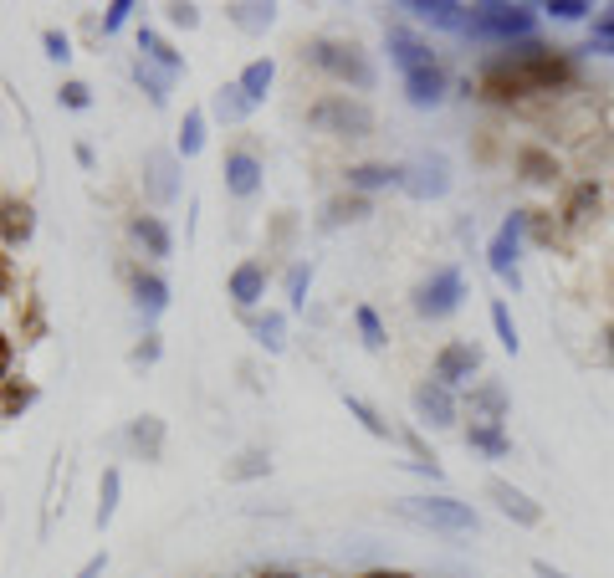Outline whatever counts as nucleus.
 I'll use <instances>...</instances> for the list:
<instances>
[{
  "label": "nucleus",
  "mask_w": 614,
  "mask_h": 578,
  "mask_svg": "<svg viewBox=\"0 0 614 578\" xmlns=\"http://www.w3.org/2000/svg\"><path fill=\"white\" fill-rule=\"evenodd\" d=\"M568 77H574V67H568L558 52H548V47H517L512 57H497V62L481 67V93L507 103V98H522V93L563 87Z\"/></svg>",
  "instance_id": "nucleus-1"
},
{
  "label": "nucleus",
  "mask_w": 614,
  "mask_h": 578,
  "mask_svg": "<svg viewBox=\"0 0 614 578\" xmlns=\"http://www.w3.org/2000/svg\"><path fill=\"white\" fill-rule=\"evenodd\" d=\"M394 517L430 527V532H476V512L456 497H405V502H394Z\"/></svg>",
  "instance_id": "nucleus-2"
},
{
  "label": "nucleus",
  "mask_w": 614,
  "mask_h": 578,
  "mask_svg": "<svg viewBox=\"0 0 614 578\" xmlns=\"http://www.w3.org/2000/svg\"><path fill=\"white\" fill-rule=\"evenodd\" d=\"M307 123L323 128V133H338V139H369V133H374V113H369L364 103H354V98H343V93L313 103Z\"/></svg>",
  "instance_id": "nucleus-3"
},
{
  "label": "nucleus",
  "mask_w": 614,
  "mask_h": 578,
  "mask_svg": "<svg viewBox=\"0 0 614 578\" xmlns=\"http://www.w3.org/2000/svg\"><path fill=\"white\" fill-rule=\"evenodd\" d=\"M307 57H313L323 72L354 82L359 93H369V87H374V67H369V57L354 47V41H313V47H307Z\"/></svg>",
  "instance_id": "nucleus-4"
},
{
  "label": "nucleus",
  "mask_w": 614,
  "mask_h": 578,
  "mask_svg": "<svg viewBox=\"0 0 614 578\" xmlns=\"http://www.w3.org/2000/svg\"><path fill=\"white\" fill-rule=\"evenodd\" d=\"M461 297H466V282H461L456 266H446V272H435L415 292V313L420 318H446V313H456V307H461Z\"/></svg>",
  "instance_id": "nucleus-5"
},
{
  "label": "nucleus",
  "mask_w": 614,
  "mask_h": 578,
  "mask_svg": "<svg viewBox=\"0 0 614 578\" xmlns=\"http://www.w3.org/2000/svg\"><path fill=\"white\" fill-rule=\"evenodd\" d=\"M466 31L471 36H528L533 31V16L522 11V6H481V11H471Z\"/></svg>",
  "instance_id": "nucleus-6"
},
{
  "label": "nucleus",
  "mask_w": 614,
  "mask_h": 578,
  "mask_svg": "<svg viewBox=\"0 0 614 578\" xmlns=\"http://www.w3.org/2000/svg\"><path fill=\"white\" fill-rule=\"evenodd\" d=\"M180 154H169V149H149L144 154V190L159 200V205H169L174 195H180Z\"/></svg>",
  "instance_id": "nucleus-7"
},
{
  "label": "nucleus",
  "mask_w": 614,
  "mask_h": 578,
  "mask_svg": "<svg viewBox=\"0 0 614 578\" xmlns=\"http://www.w3.org/2000/svg\"><path fill=\"white\" fill-rule=\"evenodd\" d=\"M405 190H410L415 200H435V195H446V190H451V169H446V159H441V154L415 159V164L405 169Z\"/></svg>",
  "instance_id": "nucleus-8"
},
{
  "label": "nucleus",
  "mask_w": 614,
  "mask_h": 578,
  "mask_svg": "<svg viewBox=\"0 0 614 578\" xmlns=\"http://www.w3.org/2000/svg\"><path fill=\"white\" fill-rule=\"evenodd\" d=\"M522 231H528V215H507L502 220V231L492 236V246H487V261H492V272L497 277H507L512 287H517V272H512V256H517V241H522Z\"/></svg>",
  "instance_id": "nucleus-9"
},
{
  "label": "nucleus",
  "mask_w": 614,
  "mask_h": 578,
  "mask_svg": "<svg viewBox=\"0 0 614 578\" xmlns=\"http://www.w3.org/2000/svg\"><path fill=\"white\" fill-rule=\"evenodd\" d=\"M415 415H420L425 425H435V430L456 425V399H451V389L435 384V379H425V384L415 389Z\"/></svg>",
  "instance_id": "nucleus-10"
},
{
  "label": "nucleus",
  "mask_w": 614,
  "mask_h": 578,
  "mask_svg": "<svg viewBox=\"0 0 614 578\" xmlns=\"http://www.w3.org/2000/svg\"><path fill=\"white\" fill-rule=\"evenodd\" d=\"M476 364H481V353L471 348V343H446L441 353H435V384H461V379H471L476 374Z\"/></svg>",
  "instance_id": "nucleus-11"
},
{
  "label": "nucleus",
  "mask_w": 614,
  "mask_h": 578,
  "mask_svg": "<svg viewBox=\"0 0 614 578\" xmlns=\"http://www.w3.org/2000/svg\"><path fill=\"white\" fill-rule=\"evenodd\" d=\"M487 492L497 497V507H502L512 522H522V527H538V522H543V507H538L528 492H517L512 481H502V476H497V481H487Z\"/></svg>",
  "instance_id": "nucleus-12"
},
{
  "label": "nucleus",
  "mask_w": 614,
  "mask_h": 578,
  "mask_svg": "<svg viewBox=\"0 0 614 578\" xmlns=\"http://www.w3.org/2000/svg\"><path fill=\"white\" fill-rule=\"evenodd\" d=\"M221 174H226V190L246 200V195H256V185H261V159L246 154V149H236V154H226V169H221Z\"/></svg>",
  "instance_id": "nucleus-13"
},
{
  "label": "nucleus",
  "mask_w": 614,
  "mask_h": 578,
  "mask_svg": "<svg viewBox=\"0 0 614 578\" xmlns=\"http://www.w3.org/2000/svg\"><path fill=\"white\" fill-rule=\"evenodd\" d=\"M36 231V215L26 200H0V241L6 246H26Z\"/></svg>",
  "instance_id": "nucleus-14"
},
{
  "label": "nucleus",
  "mask_w": 614,
  "mask_h": 578,
  "mask_svg": "<svg viewBox=\"0 0 614 578\" xmlns=\"http://www.w3.org/2000/svg\"><path fill=\"white\" fill-rule=\"evenodd\" d=\"M405 93H410L415 108H435V103L446 98V72H441V67H420V72H410V77H405Z\"/></svg>",
  "instance_id": "nucleus-15"
},
{
  "label": "nucleus",
  "mask_w": 614,
  "mask_h": 578,
  "mask_svg": "<svg viewBox=\"0 0 614 578\" xmlns=\"http://www.w3.org/2000/svg\"><path fill=\"white\" fill-rule=\"evenodd\" d=\"M389 57L405 67V77L420 72V67H435V62H430V47H425V41H415L410 31H389Z\"/></svg>",
  "instance_id": "nucleus-16"
},
{
  "label": "nucleus",
  "mask_w": 614,
  "mask_h": 578,
  "mask_svg": "<svg viewBox=\"0 0 614 578\" xmlns=\"http://www.w3.org/2000/svg\"><path fill=\"white\" fill-rule=\"evenodd\" d=\"M405 11H415L420 21H430V26H446V31H466V6H451V0H415V6H405Z\"/></svg>",
  "instance_id": "nucleus-17"
},
{
  "label": "nucleus",
  "mask_w": 614,
  "mask_h": 578,
  "mask_svg": "<svg viewBox=\"0 0 614 578\" xmlns=\"http://www.w3.org/2000/svg\"><path fill=\"white\" fill-rule=\"evenodd\" d=\"M261 292H267V272H261V261H241L231 272V297L241 307H251V302H261Z\"/></svg>",
  "instance_id": "nucleus-18"
},
{
  "label": "nucleus",
  "mask_w": 614,
  "mask_h": 578,
  "mask_svg": "<svg viewBox=\"0 0 614 578\" xmlns=\"http://www.w3.org/2000/svg\"><path fill=\"white\" fill-rule=\"evenodd\" d=\"M348 185H354V190H384V185H405V169H389V164H354V169H348Z\"/></svg>",
  "instance_id": "nucleus-19"
},
{
  "label": "nucleus",
  "mask_w": 614,
  "mask_h": 578,
  "mask_svg": "<svg viewBox=\"0 0 614 578\" xmlns=\"http://www.w3.org/2000/svg\"><path fill=\"white\" fill-rule=\"evenodd\" d=\"M466 440H471L476 451H487V456H507L512 451V440L502 435V420H471Z\"/></svg>",
  "instance_id": "nucleus-20"
},
{
  "label": "nucleus",
  "mask_w": 614,
  "mask_h": 578,
  "mask_svg": "<svg viewBox=\"0 0 614 578\" xmlns=\"http://www.w3.org/2000/svg\"><path fill=\"white\" fill-rule=\"evenodd\" d=\"M128 440H134V451H139L144 461H159V446H164V420H154V415L134 420V425H128Z\"/></svg>",
  "instance_id": "nucleus-21"
},
{
  "label": "nucleus",
  "mask_w": 614,
  "mask_h": 578,
  "mask_svg": "<svg viewBox=\"0 0 614 578\" xmlns=\"http://www.w3.org/2000/svg\"><path fill=\"white\" fill-rule=\"evenodd\" d=\"M134 236L149 246V256H174V236H169V226L159 215H139L134 220Z\"/></svg>",
  "instance_id": "nucleus-22"
},
{
  "label": "nucleus",
  "mask_w": 614,
  "mask_h": 578,
  "mask_svg": "<svg viewBox=\"0 0 614 578\" xmlns=\"http://www.w3.org/2000/svg\"><path fill=\"white\" fill-rule=\"evenodd\" d=\"M210 108H215V118H221V123H241V118L251 113V98L241 93V82H226L221 93H215Z\"/></svg>",
  "instance_id": "nucleus-23"
},
{
  "label": "nucleus",
  "mask_w": 614,
  "mask_h": 578,
  "mask_svg": "<svg viewBox=\"0 0 614 578\" xmlns=\"http://www.w3.org/2000/svg\"><path fill=\"white\" fill-rule=\"evenodd\" d=\"M272 77H277V62L272 57H261V62H251L246 72H241V93L251 98V108L267 98V87H272Z\"/></svg>",
  "instance_id": "nucleus-24"
},
{
  "label": "nucleus",
  "mask_w": 614,
  "mask_h": 578,
  "mask_svg": "<svg viewBox=\"0 0 614 578\" xmlns=\"http://www.w3.org/2000/svg\"><path fill=\"white\" fill-rule=\"evenodd\" d=\"M139 52H144V62H154V67H164L169 77H174V72H185V57H180V52H169V47H164V41L154 36V31H144V36H139Z\"/></svg>",
  "instance_id": "nucleus-25"
},
{
  "label": "nucleus",
  "mask_w": 614,
  "mask_h": 578,
  "mask_svg": "<svg viewBox=\"0 0 614 578\" xmlns=\"http://www.w3.org/2000/svg\"><path fill=\"white\" fill-rule=\"evenodd\" d=\"M517 169H522V180L543 185V180H553V174H558V159L543 154V149H522V154H517Z\"/></svg>",
  "instance_id": "nucleus-26"
},
{
  "label": "nucleus",
  "mask_w": 614,
  "mask_h": 578,
  "mask_svg": "<svg viewBox=\"0 0 614 578\" xmlns=\"http://www.w3.org/2000/svg\"><path fill=\"white\" fill-rule=\"evenodd\" d=\"M134 297H139V307H144L149 318L169 307V287H164L159 277H144V272H139V282H134Z\"/></svg>",
  "instance_id": "nucleus-27"
},
{
  "label": "nucleus",
  "mask_w": 614,
  "mask_h": 578,
  "mask_svg": "<svg viewBox=\"0 0 614 578\" xmlns=\"http://www.w3.org/2000/svg\"><path fill=\"white\" fill-rule=\"evenodd\" d=\"M594 205H599V185H579L574 195H568V205H563V220L568 226H584Z\"/></svg>",
  "instance_id": "nucleus-28"
},
{
  "label": "nucleus",
  "mask_w": 614,
  "mask_h": 578,
  "mask_svg": "<svg viewBox=\"0 0 614 578\" xmlns=\"http://www.w3.org/2000/svg\"><path fill=\"white\" fill-rule=\"evenodd\" d=\"M134 77H139V87H144V93H149L154 103H164V98H169V72H164V67H154V62H144V57H139Z\"/></svg>",
  "instance_id": "nucleus-29"
},
{
  "label": "nucleus",
  "mask_w": 614,
  "mask_h": 578,
  "mask_svg": "<svg viewBox=\"0 0 614 578\" xmlns=\"http://www.w3.org/2000/svg\"><path fill=\"white\" fill-rule=\"evenodd\" d=\"M118 486H123V481H118V471L108 466V471H103V486H98V527H108L113 512H118Z\"/></svg>",
  "instance_id": "nucleus-30"
},
{
  "label": "nucleus",
  "mask_w": 614,
  "mask_h": 578,
  "mask_svg": "<svg viewBox=\"0 0 614 578\" xmlns=\"http://www.w3.org/2000/svg\"><path fill=\"white\" fill-rule=\"evenodd\" d=\"M26 405H36V384H6V389H0V415H21Z\"/></svg>",
  "instance_id": "nucleus-31"
},
{
  "label": "nucleus",
  "mask_w": 614,
  "mask_h": 578,
  "mask_svg": "<svg viewBox=\"0 0 614 578\" xmlns=\"http://www.w3.org/2000/svg\"><path fill=\"white\" fill-rule=\"evenodd\" d=\"M354 323H359V333H364V343H369V348H384V338H389V333H384V323H379V313H374L369 302H359V307H354Z\"/></svg>",
  "instance_id": "nucleus-32"
},
{
  "label": "nucleus",
  "mask_w": 614,
  "mask_h": 578,
  "mask_svg": "<svg viewBox=\"0 0 614 578\" xmlns=\"http://www.w3.org/2000/svg\"><path fill=\"white\" fill-rule=\"evenodd\" d=\"M200 144H205V113L195 108V113H185V128H180V154L190 159V154H200Z\"/></svg>",
  "instance_id": "nucleus-33"
},
{
  "label": "nucleus",
  "mask_w": 614,
  "mask_h": 578,
  "mask_svg": "<svg viewBox=\"0 0 614 578\" xmlns=\"http://www.w3.org/2000/svg\"><path fill=\"white\" fill-rule=\"evenodd\" d=\"M251 476H267V456L261 451H246V456H236L226 466V481H251Z\"/></svg>",
  "instance_id": "nucleus-34"
},
{
  "label": "nucleus",
  "mask_w": 614,
  "mask_h": 578,
  "mask_svg": "<svg viewBox=\"0 0 614 578\" xmlns=\"http://www.w3.org/2000/svg\"><path fill=\"white\" fill-rule=\"evenodd\" d=\"M231 21L246 26V31H261V26L277 21V11H272V6H231Z\"/></svg>",
  "instance_id": "nucleus-35"
},
{
  "label": "nucleus",
  "mask_w": 614,
  "mask_h": 578,
  "mask_svg": "<svg viewBox=\"0 0 614 578\" xmlns=\"http://www.w3.org/2000/svg\"><path fill=\"white\" fill-rule=\"evenodd\" d=\"M343 405H348V415H354V420H359V425H364L369 435H379V440L389 435V425H384V420H379V415H374V410L364 405V399H359V394H348V399H343Z\"/></svg>",
  "instance_id": "nucleus-36"
},
{
  "label": "nucleus",
  "mask_w": 614,
  "mask_h": 578,
  "mask_svg": "<svg viewBox=\"0 0 614 578\" xmlns=\"http://www.w3.org/2000/svg\"><path fill=\"white\" fill-rule=\"evenodd\" d=\"M492 328H497L502 348H507V353H517V328H512V313H507V302H492Z\"/></svg>",
  "instance_id": "nucleus-37"
},
{
  "label": "nucleus",
  "mask_w": 614,
  "mask_h": 578,
  "mask_svg": "<svg viewBox=\"0 0 614 578\" xmlns=\"http://www.w3.org/2000/svg\"><path fill=\"white\" fill-rule=\"evenodd\" d=\"M307 282H313V266L297 261L292 272H287V302H292V307H302V302H307V297H302V292H307Z\"/></svg>",
  "instance_id": "nucleus-38"
},
{
  "label": "nucleus",
  "mask_w": 614,
  "mask_h": 578,
  "mask_svg": "<svg viewBox=\"0 0 614 578\" xmlns=\"http://www.w3.org/2000/svg\"><path fill=\"white\" fill-rule=\"evenodd\" d=\"M256 338H261V343H267V348L277 353V348L287 343V338H282V313H267V318H256Z\"/></svg>",
  "instance_id": "nucleus-39"
},
{
  "label": "nucleus",
  "mask_w": 614,
  "mask_h": 578,
  "mask_svg": "<svg viewBox=\"0 0 614 578\" xmlns=\"http://www.w3.org/2000/svg\"><path fill=\"white\" fill-rule=\"evenodd\" d=\"M359 215H369L364 200H333L328 205V226H338V220H359Z\"/></svg>",
  "instance_id": "nucleus-40"
},
{
  "label": "nucleus",
  "mask_w": 614,
  "mask_h": 578,
  "mask_svg": "<svg viewBox=\"0 0 614 578\" xmlns=\"http://www.w3.org/2000/svg\"><path fill=\"white\" fill-rule=\"evenodd\" d=\"M471 405H481V410H487V420H497V415L507 410V399H502V389H476Z\"/></svg>",
  "instance_id": "nucleus-41"
},
{
  "label": "nucleus",
  "mask_w": 614,
  "mask_h": 578,
  "mask_svg": "<svg viewBox=\"0 0 614 578\" xmlns=\"http://www.w3.org/2000/svg\"><path fill=\"white\" fill-rule=\"evenodd\" d=\"M548 16H558V21H584L589 16V6L584 0H553V6H543Z\"/></svg>",
  "instance_id": "nucleus-42"
},
{
  "label": "nucleus",
  "mask_w": 614,
  "mask_h": 578,
  "mask_svg": "<svg viewBox=\"0 0 614 578\" xmlns=\"http://www.w3.org/2000/svg\"><path fill=\"white\" fill-rule=\"evenodd\" d=\"M128 11H134V0H113V6H108V16H103V31L113 36V31L128 21Z\"/></svg>",
  "instance_id": "nucleus-43"
},
{
  "label": "nucleus",
  "mask_w": 614,
  "mask_h": 578,
  "mask_svg": "<svg viewBox=\"0 0 614 578\" xmlns=\"http://www.w3.org/2000/svg\"><path fill=\"white\" fill-rule=\"evenodd\" d=\"M11 287H16V266H11L6 246H0V297H11Z\"/></svg>",
  "instance_id": "nucleus-44"
},
{
  "label": "nucleus",
  "mask_w": 614,
  "mask_h": 578,
  "mask_svg": "<svg viewBox=\"0 0 614 578\" xmlns=\"http://www.w3.org/2000/svg\"><path fill=\"white\" fill-rule=\"evenodd\" d=\"M11 338H6V328H0V384H11Z\"/></svg>",
  "instance_id": "nucleus-45"
},
{
  "label": "nucleus",
  "mask_w": 614,
  "mask_h": 578,
  "mask_svg": "<svg viewBox=\"0 0 614 578\" xmlns=\"http://www.w3.org/2000/svg\"><path fill=\"white\" fill-rule=\"evenodd\" d=\"M594 36H599V41H609V47H614V6H609L604 16H594Z\"/></svg>",
  "instance_id": "nucleus-46"
},
{
  "label": "nucleus",
  "mask_w": 614,
  "mask_h": 578,
  "mask_svg": "<svg viewBox=\"0 0 614 578\" xmlns=\"http://www.w3.org/2000/svg\"><path fill=\"white\" fill-rule=\"evenodd\" d=\"M62 103H67V108H87V87H82V82H67V87H62Z\"/></svg>",
  "instance_id": "nucleus-47"
},
{
  "label": "nucleus",
  "mask_w": 614,
  "mask_h": 578,
  "mask_svg": "<svg viewBox=\"0 0 614 578\" xmlns=\"http://www.w3.org/2000/svg\"><path fill=\"white\" fill-rule=\"evenodd\" d=\"M47 52H52L57 62H67V57H72V52H67V36H62V31H47Z\"/></svg>",
  "instance_id": "nucleus-48"
},
{
  "label": "nucleus",
  "mask_w": 614,
  "mask_h": 578,
  "mask_svg": "<svg viewBox=\"0 0 614 578\" xmlns=\"http://www.w3.org/2000/svg\"><path fill=\"white\" fill-rule=\"evenodd\" d=\"M169 21L174 26H195L200 16H195V6H169Z\"/></svg>",
  "instance_id": "nucleus-49"
},
{
  "label": "nucleus",
  "mask_w": 614,
  "mask_h": 578,
  "mask_svg": "<svg viewBox=\"0 0 614 578\" xmlns=\"http://www.w3.org/2000/svg\"><path fill=\"white\" fill-rule=\"evenodd\" d=\"M103 563H108V558H103V553H98V558H87V563H82V573H77V578H98V573H103Z\"/></svg>",
  "instance_id": "nucleus-50"
},
{
  "label": "nucleus",
  "mask_w": 614,
  "mask_h": 578,
  "mask_svg": "<svg viewBox=\"0 0 614 578\" xmlns=\"http://www.w3.org/2000/svg\"><path fill=\"white\" fill-rule=\"evenodd\" d=\"M364 578H410L405 568H374V573H364Z\"/></svg>",
  "instance_id": "nucleus-51"
},
{
  "label": "nucleus",
  "mask_w": 614,
  "mask_h": 578,
  "mask_svg": "<svg viewBox=\"0 0 614 578\" xmlns=\"http://www.w3.org/2000/svg\"><path fill=\"white\" fill-rule=\"evenodd\" d=\"M604 343H609V359H614V328H609V338H604Z\"/></svg>",
  "instance_id": "nucleus-52"
},
{
  "label": "nucleus",
  "mask_w": 614,
  "mask_h": 578,
  "mask_svg": "<svg viewBox=\"0 0 614 578\" xmlns=\"http://www.w3.org/2000/svg\"><path fill=\"white\" fill-rule=\"evenodd\" d=\"M261 578H297V573H261Z\"/></svg>",
  "instance_id": "nucleus-53"
}]
</instances>
